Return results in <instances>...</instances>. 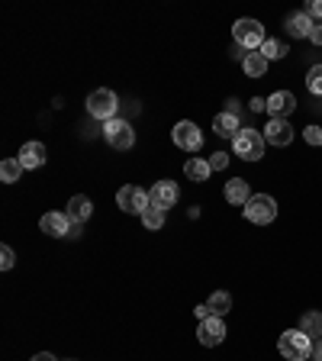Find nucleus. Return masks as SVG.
<instances>
[{
  "label": "nucleus",
  "mask_w": 322,
  "mask_h": 361,
  "mask_svg": "<svg viewBox=\"0 0 322 361\" xmlns=\"http://www.w3.org/2000/svg\"><path fill=\"white\" fill-rule=\"evenodd\" d=\"M277 352L284 355L287 361H307L313 358V338L303 329H287L277 338Z\"/></svg>",
  "instance_id": "1"
},
{
  "label": "nucleus",
  "mask_w": 322,
  "mask_h": 361,
  "mask_svg": "<svg viewBox=\"0 0 322 361\" xmlns=\"http://www.w3.org/2000/svg\"><path fill=\"white\" fill-rule=\"evenodd\" d=\"M232 152L245 162H261L264 158V132L252 129V126H242L238 136L232 139Z\"/></svg>",
  "instance_id": "2"
},
{
  "label": "nucleus",
  "mask_w": 322,
  "mask_h": 361,
  "mask_svg": "<svg viewBox=\"0 0 322 361\" xmlns=\"http://www.w3.org/2000/svg\"><path fill=\"white\" fill-rule=\"evenodd\" d=\"M232 39H236L238 49H248V52H258L261 46H264V26L258 23V20H248V16H242V20H236V26H232Z\"/></svg>",
  "instance_id": "3"
},
{
  "label": "nucleus",
  "mask_w": 322,
  "mask_h": 361,
  "mask_svg": "<svg viewBox=\"0 0 322 361\" xmlns=\"http://www.w3.org/2000/svg\"><path fill=\"white\" fill-rule=\"evenodd\" d=\"M116 110H120V100H116V94L110 87H97V91L87 94V113L91 116L110 123V120H116Z\"/></svg>",
  "instance_id": "4"
},
{
  "label": "nucleus",
  "mask_w": 322,
  "mask_h": 361,
  "mask_svg": "<svg viewBox=\"0 0 322 361\" xmlns=\"http://www.w3.org/2000/svg\"><path fill=\"white\" fill-rule=\"evenodd\" d=\"M245 220L255 226H268L277 220V200L268 194H252V200L245 203Z\"/></svg>",
  "instance_id": "5"
},
{
  "label": "nucleus",
  "mask_w": 322,
  "mask_h": 361,
  "mask_svg": "<svg viewBox=\"0 0 322 361\" xmlns=\"http://www.w3.org/2000/svg\"><path fill=\"white\" fill-rule=\"evenodd\" d=\"M103 136H107V142L116 148V152H126V148L136 146V129H132L126 120H110V123H103Z\"/></svg>",
  "instance_id": "6"
},
{
  "label": "nucleus",
  "mask_w": 322,
  "mask_h": 361,
  "mask_svg": "<svg viewBox=\"0 0 322 361\" xmlns=\"http://www.w3.org/2000/svg\"><path fill=\"white\" fill-rule=\"evenodd\" d=\"M116 203H120V210H123V213H139V216L152 207L148 194L142 191V187H136V184L120 187V194H116Z\"/></svg>",
  "instance_id": "7"
},
{
  "label": "nucleus",
  "mask_w": 322,
  "mask_h": 361,
  "mask_svg": "<svg viewBox=\"0 0 322 361\" xmlns=\"http://www.w3.org/2000/svg\"><path fill=\"white\" fill-rule=\"evenodd\" d=\"M171 139H174V146L184 148V152H200V146H203V132H200V126L191 123V120H181V123L171 129Z\"/></svg>",
  "instance_id": "8"
},
{
  "label": "nucleus",
  "mask_w": 322,
  "mask_h": 361,
  "mask_svg": "<svg viewBox=\"0 0 322 361\" xmlns=\"http://www.w3.org/2000/svg\"><path fill=\"white\" fill-rule=\"evenodd\" d=\"M197 338H200V346L216 348L226 338V319H219V316H210V319H203V323L197 326Z\"/></svg>",
  "instance_id": "9"
},
{
  "label": "nucleus",
  "mask_w": 322,
  "mask_h": 361,
  "mask_svg": "<svg viewBox=\"0 0 322 361\" xmlns=\"http://www.w3.org/2000/svg\"><path fill=\"white\" fill-rule=\"evenodd\" d=\"M297 110V97L290 91H274L268 97V113L271 120H287V116Z\"/></svg>",
  "instance_id": "10"
},
{
  "label": "nucleus",
  "mask_w": 322,
  "mask_h": 361,
  "mask_svg": "<svg viewBox=\"0 0 322 361\" xmlns=\"http://www.w3.org/2000/svg\"><path fill=\"white\" fill-rule=\"evenodd\" d=\"M177 197H181V191H177L174 181H158V184L148 191V200H152V207H158V210L174 207Z\"/></svg>",
  "instance_id": "11"
},
{
  "label": "nucleus",
  "mask_w": 322,
  "mask_h": 361,
  "mask_svg": "<svg viewBox=\"0 0 322 361\" xmlns=\"http://www.w3.org/2000/svg\"><path fill=\"white\" fill-rule=\"evenodd\" d=\"M293 136H297V132H293V126L287 123V120H271L268 126H264V142H271V146H290L293 142Z\"/></svg>",
  "instance_id": "12"
},
{
  "label": "nucleus",
  "mask_w": 322,
  "mask_h": 361,
  "mask_svg": "<svg viewBox=\"0 0 322 361\" xmlns=\"http://www.w3.org/2000/svg\"><path fill=\"white\" fill-rule=\"evenodd\" d=\"M39 229L52 239H62L71 232V220H68V213H46L39 220Z\"/></svg>",
  "instance_id": "13"
},
{
  "label": "nucleus",
  "mask_w": 322,
  "mask_h": 361,
  "mask_svg": "<svg viewBox=\"0 0 322 361\" xmlns=\"http://www.w3.org/2000/svg\"><path fill=\"white\" fill-rule=\"evenodd\" d=\"M20 165H23L26 171L30 168H42L46 165V158H49V152H46V142H26L23 148H20Z\"/></svg>",
  "instance_id": "14"
},
{
  "label": "nucleus",
  "mask_w": 322,
  "mask_h": 361,
  "mask_svg": "<svg viewBox=\"0 0 322 361\" xmlns=\"http://www.w3.org/2000/svg\"><path fill=\"white\" fill-rule=\"evenodd\" d=\"M68 220L71 223H84V220H91V213H94V203H91V197H84V194H75V197L68 200Z\"/></svg>",
  "instance_id": "15"
},
{
  "label": "nucleus",
  "mask_w": 322,
  "mask_h": 361,
  "mask_svg": "<svg viewBox=\"0 0 322 361\" xmlns=\"http://www.w3.org/2000/svg\"><path fill=\"white\" fill-rule=\"evenodd\" d=\"M226 200L232 207H245L252 200V191H248V181L245 177H236V181H226Z\"/></svg>",
  "instance_id": "16"
},
{
  "label": "nucleus",
  "mask_w": 322,
  "mask_h": 361,
  "mask_svg": "<svg viewBox=\"0 0 322 361\" xmlns=\"http://www.w3.org/2000/svg\"><path fill=\"white\" fill-rule=\"evenodd\" d=\"M238 129H242V123H238V116H232V113H219L213 120V132L216 136H226V139H236L238 136Z\"/></svg>",
  "instance_id": "17"
},
{
  "label": "nucleus",
  "mask_w": 322,
  "mask_h": 361,
  "mask_svg": "<svg viewBox=\"0 0 322 361\" xmlns=\"http://www.w3.org/2000/svg\"><path fill=\"white\" fill-rule=\"evenodd\" d=\"M313 16L309 13H293L290 20H287V32L297 39H309V32H313Z\"/></svg>",
  "instance_id": "18"
},
{
  "label": "nucleus",
  "mask_w": 322,
  "mask_h": 361,
  "mask_svg": "<svg viewBox=\"0 0 322 361\" xmlns=\"http://www.w3.org/2000/svg\"><path fill=\"white\" fill-rule=\"evenodd\" d=\"M207 307H210V313H213V316L226 319V313L232 310V297L226 291H213V293H210V300H207Z\"/></svg>",
  "instance_id": "19"
},
{
  "label": "nucleus",
  "mask_w": 322,
  "mask_h": 361,
  "mask_svg": "<svg viewBox=\"0 0 322 361\" xmlns=\"http://www.w3.org/2000/svg\"><path fill=\"white\" fill-rule=\"evenodd\" d=\"M242 68H245L248 77H264V71H268V58L261 52H248L245 58H242Z\"/></svg>",
  "instance_id": "20"
},
{
  "label": "nucleus",
  "mask_w": 322,
  "mask_h": 361,
  "mask_svg": "<svg viewBox=\"0 0 322 361\" xmlns=\"http://www.w3.org/2000/svg\"><path fill=\"white\" fill-rule=\"evenodd\" d=\"M300 329L307 332L309 338H322V313H319V310H309V313H303V319H300Z\"/></svg>",
  "instance_id": "21"
},
{
  "label": "nucleus",
  "mask_w": 322,
  "mask_h": 361,
  "mask_svg": "<svg viewBox=\"0 0 322 361\" xmlns=\"http://www.w3.org/2000/svg\"><path fill=\"white\" fill-rule=\"evenodd\" d=\"M23 171L26 168L20 165V158H4V162H0V181H4V184H16Z\"/></svg>",
  "instance_id": "22"
},
{
  "label": "nucleus",
  "mask_w": 322,
  "mask_h": 361,
  "mask_svg": "<svg viewBox=\"0 0 322 361\" xmlns=\"http://www.w3.org/2000/svg\"><path fill=\"white\" fill-rule=\"evenodd\" d=\"M184 175L200 184V181H207V177L213 175V168H210V162H203V158H191V162L184 165Z\"/></svg>",
  "instance_id": "23"
},
{
  "label": "nucleus",
  "mask_w": 322,
  "mask_h": 361,
  "mask_svg": "<svg viewBox=\"0 0 322 361\" xmlns=\"http://www.w3.org/2000/svg\"><path fill=\"white\" fill-rule=\"evenodd\" d=\"M258 52L264 55L268 62H281V58L287 55V46H284V42H277V39H264V46H261Z\"/></svg>",
  "instance_id": "24"
},
{
  "label": "nucleus",
  "mask_w": 322,
  "mask_h": 361,
  "mask_svg": "<svg viewBox=\"0 0 322 361\" xmlns=\"http://www.w3.org/2000/svg\"><path fill=\"white\" fill-rule=\"evenodd\" d=\"M142 223H146V229H161V226H165V210L148 207L146 213H142Z\"/></svg>",
  "instance_id": "25"
},
{
  "label": "nucleus",
  "mask_w": 322,
  "mask_h": 361,
  "mask_svg": "<svg viewBox=\"0 0 322 361\" xmlns=\"http://www.w3.org/2000/svg\"><path fill=\"white\" fill-rule=\"evenodd\" d=\"M307 87L309 94H316V97H322V65H313L307 75Z\"/></svg>",
  "instance_id": "26"
},
{
  "label": "nucleus",
  "mask_w": 322,
  "mask_h": 361,
  "mask_svg": "<svg viewBox=\"0 0 322 361\" xmlns=\"http://www.w3.org/2000/svg\"><path fill=\"white\" fill-rule=\"evenodd\" d=\"M13 265H16V255H13V248H10V246H4V248H0V268H4V271H10V268H13Z\"/></svg>",
  "instance_id": "27"
},
{
  "label": "nucleus",
  "mask_w": 322,
  "mask_h": 361,
  "mask_svg": "<svg viewBox=\"0 0 322 361\" xmlns=\"http://www.w3.org/2000/svg\"><path fill=\"white\" fill-rule=\"evenodd\" d=\"M303 139H307V146H322V129L319 126H307Z\"/></svg>",
  "instance_id": "28"
},
{
  "label": "nucleus",
  "mask_w": 322,
  "mask_h": 361,
  "mask_svg": "<svg viewBox=\"0 0 322 361\" xmlns=\"http://www.w3.org/2000/svg\"><path fill=\"white\" fill-rule=\"evenodd\" d=\"M226 165H229V155L226 152H216L213 158H210V168L213 171H226Z\"/></svg>",
  "instance_id": "29"
},
{
  "label": "nucleus",
  "mask_w": 322,
  "mask_h": 361,
  "mask_svg": "<svg viewBox=\"0 0 322 361\" xmlns=\"http://www.w3.org/2000/svg\"><path fill=\"white\" fill-rule=\"evenodd\" d=\"M307 13L313 16V20H322V0H313V4L307 7Z\"/></svg>",
  "instance_id": "30"
},
{
  "label": "nucleus",
  "mask_w": 322,
  "mask_h": 361,
  "mask_svg": "<svg viewBox=\"0 0 322 361\" xmlns=\"http://www.w3.org/2000/svg\"><path fill=\"white\" fill-rule=\"evenodd\" d=\"M309 42H313V46H322V23L313 26V32H309Z\"/></svg>",
  "instance_id": "31"
},
{
  "label": "nucleus",
  "mask_w": 322,
  "mask_h": 361,
  "mask_svg": "<svg viewBox=\"0 0 322 361\" xmlns=\"http://www.w3.org/2000/svg\"><path fill=\"white\" fill-rule=\"evenodd\" d=\"M248 107H252V113H261V110H268V100L252 97V103H248Z\"/></svg>",
  "instance_id": "32"
},
{
  "label": "nucleus",
  "mask_w": 322,
  "mask_h": 361,
  "mask_svg": "<svg viewBox=\"0 0 322 361\" xmlns=\"http://www.w3.org/2000/svg\"><path fill=\"white\" fill-rule=\"evenodd\" d=\"M193 313H197V319H200V323H203V319H210V316H213V313H210V307H207V303H197V310H193Z\"/></svg>",
  "instance_id": "33"
},
{
  "label": "nucleus",
  "mask_w": 322,
  "mask_h": 361,
  "mask_svg": "<svg viewBox=\"0 0 322 361\" xmlns=\"http://www.w3.org/2000/svg\"><path fill=\"white\" fill-rule=\"evenodd\" d=\"M238 110H242V103H238V100H226V113L238 116Z\"/></svg>",
  "instance_id": "34"
},
{
  "label": "nucleus",
  "mask_w": 322,
  "mask_h": 361,
  "mask_svg": "<svg viewBox=\"0 0 322 361\" xmlns=\"http://www.w3.org/2000/svg\"><path fill=\"white\" fill-rule=\"evenodd\" d=\"M313 361H322V338H316V346H313Z\"/></svg>",
  "instance_id": "35"
},
{
  "label": "nucleus",
  "mask_w": 322,
  "mask_h": 361,
  "mask_svg": "<svg viewBox=\"0 0 322 361\" xmlns=\"http://www.w3.org/2000/svg\"><path fill=\"white\" fill-rule=\"evenodd\" d=\"M32 361H55V355H49V352H39V355H32Z\"/></svg>",
  "instance_id": "36"
}]
</instances>
